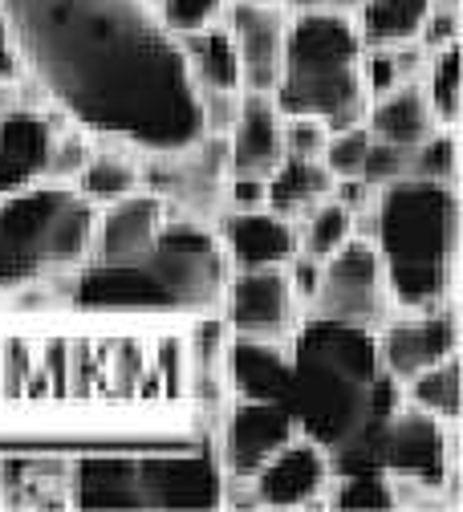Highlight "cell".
<instances>
[{
  "mask_svg": "<svg viewBox=\"0 0 463 512\" xmlns=\"http://www.w3.org/2000/svg\"><path fill=\"white\" fill-rule=\"evenodd\" d=\"M49 163V126L33 114H13L0 122V196L29 183Z\"/></svg>",
  "mask_w": 463,
  "mask_h": 512,
  "instance_id": "obj_15",
  "label": "cell"
},
{
  "mask_svg": "<svg viewBox=\"0 0 463 512\" xmlns=\"http://www.w3.org/2000/svg\"><path fill=\"white\" fill-rule=\"evenodd\" d=\"M374 131L382 143H394V147H419L431 131V114L419 98V90H399L390 94L378 110H374Z\"/></svg>",
  "mask_w": 463,
  "mask_h": 512,
  "instance_id": "obj_22",
  "label": "cell"
},
{
  "mask_svg": "<svg viewBox=\"0 0 463 512\" xmlns=\"http://www.w3.org/2000/svg\"><path fill=\"white\" fill-rule=\"evenodd\" d=\"M49 90L82 122L175 151L204 126L187 61L147 0H5Z\"/></svg>",
  "mask_w": 463,
  "mask_h": 512,
  "instance_id": "obj_1",
  "label": "cell"
},
{
  "mask_svg": "<svg viewBox=\"0 0 463 512\" xmlns=\"http://www.w3.org/2000/svg\"><path fill=\"white\" fill-rule=\"evenodd\" d=\"M325 480V460L317 447L297 443V447H281V452L256 468V496L269 508H293L305 504Z\"/></svg>",
  "mask_w": 463,
  "mask_h": 512,
  "instance_id": "obj_14",
  "label": "cell"
},
{
  "mask_svg": "<svg viewBox=\"0 0 463 512\" xmlns=\"http://www.w3.org/2000/svg\"><path fill=\"white\" fill-rule=\"evenodd\" d=\"M228 244L244 269H269L293 256V232L277 216H260V212L236 216L228 224Z\"/></svg>",
  "mask_w": 463,
  "mask_h": 512,
  "instance_id": "obj_20",
  "label": "cell"
},
{
  "mask_svg": "<svg viewBox=\"0 0 463 512\" xmlns=\"http://www.w3.org/2000/svg\"><path fill=\"white\" fill-rule=\"evenodd\" d=\"M281 106L301 118H325L346 126L362 110V78H358V33L350 21L334 13H305L281 57Z\"/></svg>",
  "mask_w": 463,
  "mask_h": 512,
  "instance_id": "obj_4",
  "label": "cell"
},
{
  "mask_svg": "<svg viewBox=\"0 0 463 512\" xmlns=\"http://www.w3.org/2000/svg\"><path fill=\"white\" fill-rule=\"evenodd\" d=\"M374 378H378V346L358 322L321 317L297 338V354L289 366L285 407L293 423H301L321 447L350 439L374 411Z\"/></svg>",
  "mask_w": 463,
  "mask_h": 512,
  "instance_id": "obj_2",
  "label": "cell"
},
{
  "mask_svg": "<svg viewBox=\"0 0 463 512\" xmlns=\"http://www.w3.org/2000/svg\"><path fill=\"white\" fill-rule=\"evenodd\" d=\"M216 9H220V0H167V25L195 33Z\"/></svg>",
  "mask_w": 463,
  "mask_h": 512,
  "instance_id": "obj_33",
  "label": "cell"
},
{
  "mask_svg": "<svg viewBox=\"0 0 463 512\" xmlns=\"http://www.w3.org/2000/svg\"><path fill=\"white\" fill-rule=\"evenodd\" d=\"M370 151V139L362 131H342L325 151V167L334 175H362V159Z\"/></svg>",
  "mask_w": 463,
  "mask_h": 512,
  "instance_id": "obj_31",
  "label": "cell"
},
{
  "mask_svg": "<svg viewBox=\"0 0 463 512\" xmlns=\"http://www.w3.org/2000/svg\"><path fill=\"white\" fill-rule=\"evenodd\" d=\"M431 0H366V37L374 45L407 41L423 29Z\"/></svg>",
  "mask_w": 463,
  "mask_h": 512,
  "instance_id": "obj_23",
  "label": "cell"
},
{
  "mask_svg": "<svg viewBox=\"0 0 463 512\" xmlns=\"http://www.w3.org/2000/svg\"><path fill=\"white\" fill-rule=\"evenodd\" d=\"M289 147L297 159H313L321 151V126L317 122H297L293 135H289Z\"/></svg>",
  "mask_w": 463,
  "mask_h": 512,
  "instance_id": "obj_35",
  "label": "cell"
},
{
  "mask_svg": "<svg viewBox=\"0 0 463 512\" xmlns=\"http://www.w3.org/2000/svg\"><path fill=\"white\" fill-rule=\"evenodd\" d=\"M293 435V415L285 403H269V399H248L228 427V464L232 472L248 476L260 464H269Z\"/></svg>",
  "mask_w": 463,
  "mask_h": 512,
  "instance_id": "obj_9",
  "label": "cell"
},
{
  "mask_svg": "<svg viewBox=\"0 0 463 512\" xmlns=\"http://www.w3.org/2000/svg\"><path fill=\"white\" fill-rule=\"evenodd\" d=\"M455 350V322L451 317H427L415 326H399L386 334V366L399 378H415L427 366L443 362Z\"/></svg>",
  "mask_w": 463,
  "mask_h": 512,
  "instance_id": "obj_16",
  "label": "cell"
},
{
  "mask_svg": "<svg viewBox=\"0 0 463 512\" xmlns=\"http://www.w3.org/2000/svg\"><path fill=\"white\" fill-rule=\"evenodd\" d=\"M86 191L98 200H114V196H126L130 187H135V171L126 163H114V159H102V163H90L86 175H82Z\"/></svg>",
  "mask_w": 463,
  "mask_h": 512,
  "instance_id": "obj_30",
  "label": "cell"
},
{
  "mask_svg": "<svg viewBox=\"0 0 463 512\" xmlns=\"http://www.w3.org/2000/svg\"><path fill=\"white\" fill-rule=\"evenodd\" d=\"M82 508H147L135 460H86L78 468Z\"/></svg>",
  "mask_w": 463,
  "mask_h": 512,
  "instance_id": "obj_18",
  "label": "cell"
},
{
  "mask_svg": "<svg viewBox=\"0 0 463 512\" xmlns=\"http://www.w3.org/2000/svg\"><path fill=\"white\" fill-rule=\"evenodd\" d=\"M415 167H419V179H443L455 167V147L447 139H435L415 155Z\"/></svg>",
  "mask_w": 463,
  "mask_h": 512,
  "instance_id": "obj_34",
  "label": "cell"
},
{
  "mask_svg": "<svg viewBox=\"0 0 463 512\" xmlns=\"http://www.w3.org/2000/svg\"><path fill=\"white\" fill-rule=\"evenodd\" d=\"M143 265L159 277L171 305L208 301L220 285V256L200 228H159Z\"/></svg>",
  "mask_w": 463,
  "mask_h": 512,
  "instance_id": "obj_6",
  "label": "cell"
},
{
  "mask_svg": "<svg viewBox=\"0 0 463 512\" xmlns=\"http://www.w3.org/2000/svg\"><path fill=\"white\" fill-rule=\"evenodd\" d=\"M163 228V212L155 200H126L118 204L106 224H102V256L110 265H126V261H143L151 252L155 236Z\"/></svg>",
  "mask_w": 463,
  "mask_h": 512,
  "instance_id": "obj_17",
  "label": "cell"
},
{
  "mask_svg": "<svg viewBox=\"0 0 463 512\" xmlns=\"http://www.w3.org/2000/svg\"><path fill=\"white\" fill-rule=\"evenodd\" d=\"M338 508H390V488L382 472H354L338 492Z\"/></svg>",
  "mask_w": 463,
  "mask_h": 512,
  "instance_id": "obj_29",
  "label": "cell"
},
{
  "mask_svg": "<svg viewBox=\"0 0 463 512\" xmlns=\"http://www.w3.org/2000/svg\"><path fill=\"white\" fill-rule=\"evenodd\" d=\"M289 309H293V289L273 269H248L232 285V326L248 338L285 330Z\"/></svg>",
  "mask_w": 463,
  "mask_h": 512,
  "instance_id": "obj_13",
  "label": "cell"
},
{
  "mask_svg": "<svg viewBox=\"0 0 463 512\" xmlns=\"http://www.w3.org/2000/svg\"><path fill=\"white\" fill-rule=\"evenodd\" d=\"M191 57H195V70L200 78L212 86V90H236L240 86V53H236V41L224 37V33H200L191 37Z\"/></svg>",
  "mask_w": 463,
  "mask_h": 512,
  "instance_id": "obj_25",
  "label": "cell"
},
{
  "mask_svg": "<svg viewBox=\"0 0 463 512\" xmlns=\"http://www.w3.org/2000/svg\"><path fill=\"white\" fill-rule=\"evenodd\" d=\"M394 78H399V66H394V57L378 53V57L370 61V86H374L378 94H386V90L394 86Z\"/></svg>",
  "mask_w": 463,
  "mask_h": 512,
  "instance_id": "obj_36",
  "label": "cell"
},
{
  "mask_svg": "<svg viewBox=\"0 0 463 512\" xmlns=\"http://www.w3.org/2000/svg\"><path fill=\"white\" fill-rule=\"evenodd\" d=\"M232 374H236V387L248 399H269V403H285L289 391V362L273 350V346H260L252 338L236 342L232 350Z\"/></svg>",
  "mask_w": 463,
  "mask_h": 512,
  "instance_id": "obj_21",
  "label": "cell"
},
{
  "mask_svg": "<svg viewBox=\"0 0 463 512\" xmlns=\"http://www.w3.org/2000/svg\"><path fill=\"white\" fill-rule=\"evenodd\" d=\"M301 9H342V5H354V0H297Z\"/></svg>",
  "mask_w": 463,
  "mask_h": 512,
  "instance_id": "obj_40",
  "label": "cell"
},
{
  "mask_svg": "<svg viewBox=\"0 0 463 512\" xmlns=\"http://www.w3.org/2000/svg\"><path fill=\"white\" fill-rule=\"evenodd\" d=\"M90 228V204L65 191H33L0 204V285L33 277L45 261H74Z\"/></svg>",
  "mask_w": 463,
  "mask_h": 512,
  "instance_id": "obj_5",
  "label": "cell"
},
{
  "mask_svg": "<svg viewBox=\"0 0 463 512\" xmlns=\"http://www.w3.org/2000/svg\"><path fill=\"white\" fill-rule=\"evenodd\" d=\"M17 74V53H13V41H9V25L0 21V82H9Z\"/></svg>",
  "mask_w": 463,
  "mask_h": 512,
  "instance_id": "obj_37",
  "label": "cell"
},
{
  "mask_svg": "<svg viewBox=\"0 0 463 512\" xmlns=\"http://www.w3.org/2000/svg\"><path fill=\"white\" fill-rule=\"evenodd\" d=\"M321 191H329V171L325 167H317L313 159H285V167L273 175V183H269V204L277 208V212H293V208H301V204H309V200H317Z\"/></svg>",
  "mask_w": 463,
  "mask_h": 512,
  "instance_id": "obj_24",
  "label": "cell"
},
{
  "mask_svg": "<svg viewBox=\"0 0 463 512\" xmlns=\"http://www.w3.org/2000/svg\"><path fill=\"white\" fill-rule=\"evenodd\" d=\"M147 508H216L220 472L204 456H163L139 464Z\"/></svg>",
  "mask_w": 463,
  "mask_h": 512,
  "instance_id": "obj_8",
  "label": "cell"
},
{
  "mask_svg": "<svg viewBox=\"0 0 463 512\" xmlns=\"http://www.w3.org/2000/svg\"><path fill=\"white\" fill-rule=\"evenodd\" d=\"M346 236H350V216H346V208H342V204H329V208H321V212L313 216V224H309V252H313V256H325V252H334L338 244H346Z\"/></svg>",
  "mask_w": 463,
  "mask_h": 512,
  "instance_id": "obj_28",
  "label": "cell"
},
{
  "mask_svg": "<svg viewBox=\"0 0 463 512\" xmlns=\"http://www.w3.org/2000/svg\"><path fill=\"white\" fill-rule=\"evenodd\" d=\"M378 309V256L370 244H338L321 281V313L334 322H366Z\"/></svg>",
  "mask_w": 463,
  "mask_h": 512,
  "instance_id": "obj_7",
  "label": "cell"
},
{
  "mask_svg": "<svg viewBox=\"0 0 463 512\" xmlns=\"http://www.w3.org/2000/svg\"><path fill=\"white\" fill-rule=\"evenodd\" d=\"M415 399L435 415H459V366L435 362L423 374H415Z\"/></svg>",
  "mask_w": 463,
  "mask_h": 512,
  "instance_id": "obj_26",
  "label": "cell"
},
{
  "mask_svg": "<svg viewBox=\"0 0 463 512\" xmlns=\"http://www.w3.org/2000/svg\"><path fill=\"white\" fill-rule=\"evenodd\" d=\"M399 171H403V147H394V143L374 147V143H370V151H366V159H362V179H366V183L394 179Z\"/></svg>",
  "mask_w": 463,
  "mask_h": 512,
  "instance_id": "obj_32",
  "label": "cell"
},
{
  "mask_svg": "<svg viewBox=\"0 0 463 512\" xmlns=\"http://www.w3.org/2000/svg\"><path fill=\"white\" fill-rule=\"evenodd\" d=\"M232 159L236 171L256 175V171H269L281 163V126L277 114L264 98H248L236 122V143H232Z\"/></svg>",
  "mask_w": 463,
  "mask_h": 512,
  "instance_id": "obj_19",
  "label": "cell"
},
{
  "mask_svg": "<svg viewBox=\"0 0 463 512\" xmlns=\"http://www.w3.org/2000/svg\"><path fill=\"white\" fill-rule=\"evenodd\" d=\"M455 196L439 179L399 183L382 204V252L390 289L403 305L443 297L455 256Z\"/></svg>",
  "mask_w": 463,
  "mask_h": 512,
  "instance_id": "obj_3",
  "label": "cell"
},
{
  "mask_svg": "<svg viewBox=\"0 0 463 512\" xmlns=\"http://www.w3.org/2000/svg\"><path fill=\"white\" fill-rule=\"evenodd\" d=\"M0 102H5V98H0Z\"/></svg>",
  "mask_w": 463,
  "mask_h": 512,
  "instance_id": "obj_41",
  "label": "cell"
},
{
  "mask_svg": "<svg viewBox=\"0 0 463 512\" xmlns=\"http://www.w3.org/2000/svg\"><path fill=\"white\" fill-rule=\"evenodd\" d=\"M382 468L403 472L423 484L443 480V431L427 415H403L386 423L382 435Z\"/></svg>",
  "mask_w": 463,
  "mask_h": 512,
  "instance_id": "obj_12",
  "label": "cell"
},
{
  "mask_svg": "<svg viewBox=\"0 0 463 512\" xmlns=\"http://www.w3.org/2000/svg\"><path fill=\"white\" fill-rule=\"evenodd\" d=\"M264 191H269V187L256 183V175H252V179H240V183H236V200H240V204H260Z\"/></svg>",
  "mask_w": 463,
  "mask_h": 512,
  "instance_id": "obj_38",
  "label": "cell"
},
{
  "mask_svg": "<svg viewBox=\"0 0 463 512\" xmlns=\"http://www.w3.org/2000/svg\"><path fill=\"white\" fill-rule=\"evenodd\" d=\"M451 37H455V21H451V17H439V21L431 25V41H435V45H447Z\"/></svg>",
  "mask_w": 463,
  "mask_h": 512,
  "instance_id": "obj_39",
  "label": "cell"
},
{
  "mask_svg": "<svg viewBox=\"0 0 463 512\" xmlns=\"http://www.w3.org/2000/svg\"><path fill=\"white\" fill-rule=\"evenodd\" d=\"M431 98H435L439 118H447V122H455V118H459V98H463V57H459V49H455V45L435 61Z\"/></svg>",
  "mask_w": 463,
  "mask_h": 512,
  "instance_id": "obj_27",
  "label": "cell"
},
{
  "mask_svg": "<svg viewBox=\"0 0 463 512\" xmlns=\"http://www.w3.org/2000/svg\"><path fill=\"white\" fill-rule=\"evenodd\" d=\"M232 33L240 53V78H248L256 90H269L281 78V57H285V25L273 9L240 0L232 5Z\"/></svg>",
  "mask_w": 463,
  "mask_h": 512,
  "instance_id": "obj_10",
  "label": "cell"
},
{
  "mask_svg": "<svg viewBox=\"0 0 463 512\" xmlns=\"http://www.w3.org/2000/svg\"><path fill=\"white\" fill-rule=\"evenodd\" d=\"M451 5H455V0H451Z\"/></svg>",
  "mask_w": 463,
  "mask_h": 512,
  "instance_id": "obj_42",
  "label": "cell"
},
{
  "mask_svg": "<svg viewBox=\"0 0 463 512\" xmlns=\"http://www.w3.org/2000/svg\"><path fill=\"white\" fill-rule=\"evenodd\" d=\"M78 305L86 309H171L167 289L143 261L94 269L78 285Z\"/></svg>",
  "mask_w": 463,
  "mask_h": 512,
  "instance_id": "obj_11",
  "label": "cell"
}]
</instances>
